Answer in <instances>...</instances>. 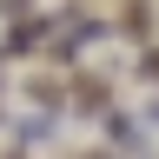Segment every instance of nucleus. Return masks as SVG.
Segmentation results:
<instances>
[{
	"label": "nucleus",
	"instance_id": "obj_1",
	"mask_svg": "<svg viewBox=\"0 0 159 159\" xmlns=\"http://www.w3.org/2000/svg\"><path fill=\"white\" fill-rule=\"evenodd\" d=\"M66 93H73L80 113H106V106H113V80H99V73H80Z\"/></svg>",
	"mask_w": 159,
	"mask_h": 159
},
{
	"label": "nucleus",
	"instance_id": "obj_2",
	"mask_svg": "<svg viewBox=\"0 0 159 159\" xmlns=\"http://www.w3.org/2000/svg\"><path fill=\"white\" fill-rule=\"evenodd\" d=\"M27 99H33V106H47V113H60V99H66V80L33 73V80H27Z\"/></svg>",
	"mask_w": 159,
	"mask_h": 159
},
{
	"label": "nucleus",
	"instance_id": "obj_3",
	"mask_svg": "<svg viewBox=\"0 0 159 159\" xmlns=\"http://www.w3.org/2000/svg\"><path fill=\"white\" fill-rule=\"evenodd\" d=\"M146 27H152V0H126V7H119V33H133V40H139Z\"/></svg>",
	"mask_w": 159,
	"mask_h": 159
},
{
	"label": "nucleus",
	"instance_id": "obj_4",
	"mask_svg": "<svg viewBox=\"0 0 159 159\" xmlns=\"http://www.w3.org/2000/svg\"><path fill=\"white\" fill-rule=\"evenodd\" d=\"M139 80H146V86H159V47L139 53Z\"/></svg>",
	"mask_w": 159,
	"mask_h": 159
},
{
	"label": "nucleus",
	"instance_id": "obj_5",
	"mask_svg": "<svg viewBox=\"0 0 159 159\" xmlns=\"http://www.w3.org/2000/svg\"><path fill=\"white\" fill-rule=\"evenodd\" d=\"M7 159H27V152H7Z\"/></svg>",
	"mask_w": 159,
	"mask_h": 159
}]
</instances>
